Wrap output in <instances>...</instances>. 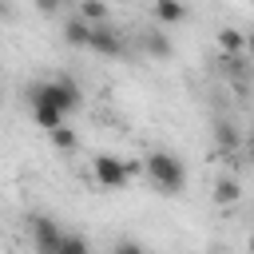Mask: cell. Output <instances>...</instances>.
<instances>
[{"mask_svg": "<svg viewBox=\"0 0 254 254\" xmlns=\"http://www.w3.org/2000/svg\"><path fill=\"white\" fill-rule=\"evenodd\" d=\"M28 103H52V107H60V111H79V103H83V95H79V83L71 79V75H56V79H40V83H32L28 87Z\"/></svg>", "mask_w": 254, "mask_h": 254, "instance_id": "6da1fadb", "label": "cell"}, {"mask_svg": "<svg viewBox=\"0 0 254 254\" xmlns=\"http://www.w3.org/2000/svg\"><path fill=\"white\" fill-rule=\"evenodd\" d=\"M143 171H147V179H151L163 194H179L183 183H187V167H183V159L171 155V151H151V155L143 159Z\"/></svg>", "mask_w": 254, "mask_h": 254, "instance_id": "7a4b0ae2", "label": "cell"}, {"mask_svg": "<svg viewBox=\"0 0 254 254\" xmlns=\"http://www.w3.org/2000/svg\"><path fill=\"white\" fill-rule=\"evenodd\" d=\"M135 171H139L135 163H127V159H119V155H111V151H99V155L91 159V175H95V183L107 187V190L127 187V179H131Z\"/></svg>", "mask_w": 254, "mask_h": 254, "instance_id": "3957f363", "label": "cell"}, {"mask_svg": "<svg viewBox=\"0 0 254 254\" xmlns=\"http://www.w3.org/2000/svg\"><path fill=\"white\" fill-rule=\"evenodd\" d=\"M28 230H32L36 254H60V238H64V230L56 226V218H48V214H32V218H28Z\"/></svg>", "mask_w": 254, "mask_h": 254, "instance_id": "277c9868", "label": "cell"}, {"mask_svg": "<svg viewBox=\"0 0 254 254\" xmlns=\"http://www.w3.org/2000/svg\"><path fill=\"white\" fill-rule=\"evenodd\" d=\"M87 48H91L95 56H119V52H123V36H119L115 28H107V24H95Z\"/></svg>", "mask_w": 254, "mask_h": 254, "instance_id": "5b68a950", "label": "cell"}, {"mask_svg": "<svg viewBox=\"0 0 254 254\" xmlns=\"http://www.w3.org/2000/svg\"><path fill=\"white\" fill-rule=\"evenodd\" d=\"M32 119H36V127L56 131V127L67 123V111H60V107H52V103H32Z\"/></svg>", "mask_w": 254, "mask_h": 254, "instance_id": "8992f818", "label": "cell"}, {"mask_svg": "<svg viewBox=\"0 0 254 254\" xmlns=\"http://www.w3.org/2000/svg\"><path fill=\"white\" fill-rule=\"evenodd\" d=\"M151 12H155V20L167 28V24H183L187 20V4L183 0H155L151 4Z\"/></svg>", "mask_w": 254, "mask_h": 254, "instance_id": "52a82bcc", "label": "cell"}, {"mask_svg": "<svg viewBox=\"0 0 254 254\" xmlns=\"http://www.w3.org/2000/svg\"><path fill=\"white\" fill-rule=\"evenodd\" d=\"M91 28H95V24H87L83 16L67 20V24H64V44H71V48H87V44H91Z\"/></svg>", "mask_w": 254, "mask_h": 254, "instance_id": "ba28073f", "label": "cell"}, {"mask_svg": "<svg viewBox=\"0 0 254 254\" xmlns=\"http://www.w3.org/2000/svg\"><path fill=\"white\" fill-rule=\"evenodd\" d=\"M143 48H147V56H159V60H171V56H175V44H171V36H167V32H159V28L143 36Z\"/></svg>", "mask_w": 254, "mask_h": 254, "instance_id": "9c48e42d", "label": "cell"}, {"mask_svg": "<svg viewBox=\"0 0 254 254\" xmlns=\"http://www.w3.org/2000/svg\"><path fill=\"white\" fill-rule=\"evenodd\" d=\"M218 48H222L226 56L246 52V32H238V28H222V32H218Z\"/></svg>", "mask_w": 254, "mask_h": 254, "instance_id": "30bf717a", "label": "cell"}, {"mask_svg": "<svg viewBox=\"0 0 254 254\" xmlns=\"http://www.w3.org/2000/svg\"><path fill=\"white\" fill-rule=\"evenodd\" d=\"M238 198H242V187H238L234 179H218V183H214V202H218V206H222V202L230 206V202H238Z\"/></svg>", "mask_w": 254, "mask_h": 254, "instance_id": "8fae6325", "label": "cell"}, {"mask_svg": "<svg viewBox=\"0 0 254 254\" xmlns=\"http://www.w3.org/2000/svg\"><path fill=\"white\" fill-rule=\"evenodd\" d=\"M214 147H218V151H234V147H238L234 123H214Z\"/></svg>", "mask_w": 254, "mask_h": 254, "instance_id": "7c38bea8", "label": "cell"}, {"mask_svg": "<svg viewBox=\"0 0 254 254\" xmlns=\"http://www.w3.org/2000/svg\"><path fill=\"white\" fill-rule=\"evenodd\" d=\"M79 16L87 24H107V4L103 0H79Z\"/></svg>", "mask_w": 254, "mask_h": 254, "instance_id": "4fadbf2b", "label": "cell"}, {"mask_svg": "<svg viewBox=\"0 0 254 254\" xmlns=\"http://www.w3.org/2000/svg\"><path fill=\"white\" fill-rule=\"evenodd\" d=\"M60 254H91V246H87V238H83V234L64 230V238H60Z\"/></svg>", "mask_w": 254, "mask_h": 254, "instance_id": "5bb4252c", "label": "cell"}, {"mask_svg": "<svg viewBox=\"0 0 254 254\" xmlns=\"http://www.w3.org/2000/svg\"><path fill=\"white\" fill-rule=\"evenodd\" d=\"M48 139H52V147H60V151H75V131L64 123V127H56V131H48Z\"/></svg>", "mask_w": 254, "mask_h": 254, "instance_id": "9a60e30c", "label": "cell"}, {"mask_svg": "<svg viewBox=\"0 0 254 254\" xmlns=\"http://www.w3.org/2000/svg\"><path fill=\"white\" fill-rule=\"evenodd\" d=\"M222 71H226L230 79H246V71H250V67H246V60H242V56H226V52H222Z\"/></svg>", "mask_w": 254, "mask_h": 254, "instance_id": "2e32d148", "label": "cell"}, {"mask_svg": "<svg viewBox=\"0 0 254 254\" xmlns=\"http://www.w3.org/2000/svg\"><path fill=\"white\" fill-rule=\"evenodd\" d=\"M111 254H147L135 238H115V246H111Z\"/></svg>", "mask_w": 254, "mask_h": 254, "instance_id": "e0dca14e", "label": "cell"}, {"mask_svg": "<svg viewBox=\"0 0 254 254\" xmlns=\"http://www.w3.org/2000/svg\"><path fill=\"white\" fill-rule=\"evenodd\" d=\"M32 4H36V8H40V12H48V16H52V12H60V8H64V0H32Z\"/></svg>", "mask_w": 254, "mask_h": 254, "instance_id": "ac0fdd59", "label": "cell"}, {"mask_svg": "<svg viewBox=\"0 0 254 254\" xmlns=\"http://www.w3.org/2000/svg\"><path fill=\"white\" fill-rule=\"evenodd\" d=\"M246 52H250V60H254V32H246Z\"/></svg>", "mask_w": 254, "mask_h": 254, "instance_id": "d6986e66", "label": "cell"}, {"mask_svg": "<svg viewBox=\"0 0 254 254\" xmlns=\"http://www.w3.org/2000/svg\"><path fill=\"white\" fill-rule=\"evenodd\" d=\"M250 167H254V139H250Z\"/></svg>", "mask_w": 254, "mask_h": 254, "instance_id": "ffe728a7", "label": "cell"}, {"mask_svg": "<svg viewBox=\"0 0 254 254\" xmlns=\"http://www.w3.org/2000/svg\"><path fill=\"white\" fill-rule=\"evenodd\" d=\"M250 254H254V234H250Z\"/></svg>", "mask_w": 254, "mask_h": 254, "instance_id": "44dd1931", "label": "cell"}, {"mask_svg": "<svg viewBox=\"0 0 254 254\" xmlns=\"http://www.w3.org/2000/svg\"><path fill=\"white\" fill-rule=\"evenodd\" d=\"M250 139H254V135H250Z\"/></svg>", "mask_w": 254, "mask_h": 254, "instance_id": "7402d4cb", "label": "cell"}]
</instances>
